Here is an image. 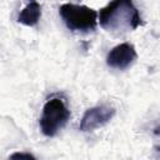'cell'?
<instances>
[{
	"instance_id": "obj_6",
	"label": "cell",
	"mask_w": 160,
	"mask_h": 160,
	"mask_svg": "<svg viewBox=\"0 0 160 160\" xmlns=\"http://www.w3.org/2000/svg\"><path fill=\"white\" fill-rule=\"evenodd\" d=\"M40 16H41L40 4L36 1H31L24 8V10H21V12L18 16V21L26 26H35L39 22Z\"/></svg>"
},
{
	"instance_id": "obj_1",
	"label": "cell",
	"mask_w": 160,
	"mask_h": 160,
	"mask_svg": "<svg viewBox=\"0 0 160 160\" xmlns=\"http://www.w3.org/2000/svg\"><path fill=\"white\" fill-rule=\"evenodd\" d=\"M99 21L108 30H135L142 24L132 0H111L100 10Z\"/></svg>"
},
{
	"instance_id": "obj_4",
	"label": "cell",
	"mask_w": 160,
	"mask_h": 160,
	"mask_svg": "<svg viewBox=\"0 0 160 160\" xmlns=\"http://www.w3.org/2000/svg\"><path fill=\"white\" fill-rule=\"evenodd\" d=\"M114 115H115V109L108 105H98L90 108L85 111L80 121V130L84 132L92 131L109 122Z\"/></svg>"
},
{
	"instance_id": "obj_5",
	"label": "cell",
	"mask_w": 160,
	"mask_h": 160,
	"mask_svg": "<svg viewBox=\"0 0 160 160\" xmlns=\"http://www.w3.org/2000/svg\"><path fill=\"white\" fill-rule=\"evenodd\" d=\"M136 58H138V54L134 45L129 42H122L116 45L109 51L106 56V64L112 69L124 70L129 68L136 60Z\"/></svg>"
},
{
	"instance_id": "obj_2",
	"label": "cell",
	"mask_w": 160,
	"mask_h": 160,
	"mask_svg": "<svg viewBox=\"0 0 160 160\" xmlns=\"http://www.w3.org/2000/svg\"><path fill=\"white\" fill-rule=\"evenodd\" d=\"M69 119L70 110L64 100L60 98L49 99L42 108V114L39 120L40 130L48 138L55 136L66 125Z\"/></svg>"
},
{
	"instance_id": "obj_7",
	"label": "cell",
	"mask_w": 160,
	"mask_h": 160,
	"mask_svg": "<svg viewBox=\"0 0 160 160\" xmlns=\"http://www.w3.org/2000/svg\"><path fill=\"white\" fill-rule=\"evenodd\" d=\"M10 158H12V159H16V158L35 159V156H34V155H31V154H29V152H16V154H12V155H10Z\"/></svg>"
},
{
	"instance_id": "obj_3",
	"label": "cell",
	"mask_w": 160,
	"mask_h": 160,
	"mask_svg": "<svg viewBox=\"0 0 160 160\" xmlns=\"http://www.w3.org/2000/svg\"><path fill=\"white\" fill-rule=\"evenodd\" d=\"M59 14L71 31L89 32L95 30L98 25V12L85 5L62 4L59 8Z\"/></svg>"
}]
</instances>
